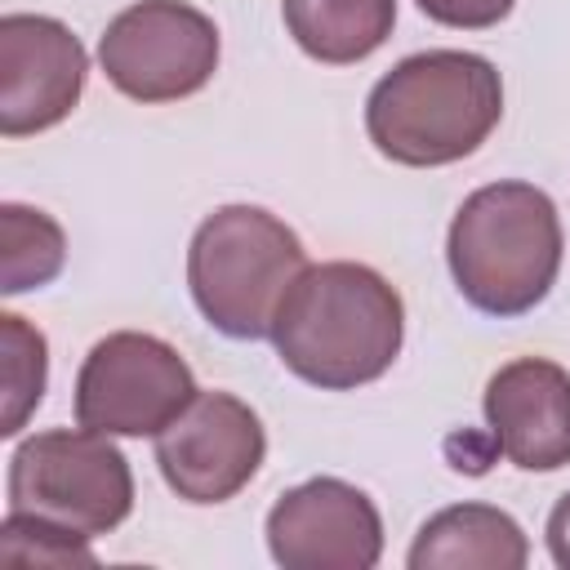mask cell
<instances>
[{
  "label": "cell",
  "mask_w": 570,
  "mask_h": 570,
  "mask_svg": "<svg viewBox=\"0 0 570 570\" xmlns=\"http://www.w3.org/2000/svg\"><path fill=\"white\" fill-rule=\"evenodd\" d=\"M267 338L294 379L321 392H356L396 365L405 303L396 285L365 263H307Z\"/></svg>",
  "instance_id": "obj_1"
},
{
  "label": "cell",
  "mask_w": 570,
  "mask_h": 570,
  "mask_svg": "<svg viewBox=\"0 0 570 570\" xmlns=\"http://www.w3.org/2000/svg\"><path fill=\"white\" fill-rule=\"evenodd\" d=\"M503 120V76L468 49H423L374 80L365 134L392 165L441 169L472 156Z\"/></svg>",
  "instance_id": "obj_2"
},
{
  "label": "cell",
  "mask_w": 570,
  "mask_h": 570,
  "mask_svg": "<svg viewBox=\"0 0 570 570\" xmlns=\"http://www.w3.org/2000/svg\"><path fill=\"white\" fill-rule=\"evenodd\" d=\"M566 236L557 200L521 178H499L463 196L445 232V263L468 307L485 316L534 312L561 272Z\"/></svg>",
  "instance_id": "obj_3"
},
{
  "label": "cell",
  "mask_w": 570,
  "mask_h": 570,
  "mask_svg": "<svg viewBox=\"0 0 570 570\" xmlns=\"http://www.w3.org/2000/svg\"><path fill=\"white\" fill-rule=\"evenodd\" d=\"M307 267L298 232L263 205H218L187 245V289L196 312L236 343H258Z\"/></svg>",
  "instance_id": "obj_4"
},
{
  "label": "cell",
  "mask_w": 570,
  "mask_h": 570,
  "mask_svg": "<svg viewBox=\"0 0 570 570\" xmlns=\"http://www.w3.org/2000/svg\"><path fill=\"white\" fill-rule=\"evenodd\" d=\"M9 512H31L89 539L111 534L134 512V472L111 436L49 428L18 441L9 459Z\"/></svg>",
  "instance_id": "obj_5"
},
{
  "label": "cell",
  "mask_w": 570,
  "mask_h": 570,
  "mask_svg": "<svg viewBox=\"0 0 570 570\" xmlns=\"http://www.w3.org/2000/svg\"><path fill=\"white\" fill-rule=\"evenodd\" d=\"M218 27L187 0H134L98 36V67L134 102H178L218 71Z\"/></svg>",
  "instance_id": "obj_6"
},
{
  "label": "cell",
  "mask_w": 570,
  "mask_h": 570,
  "mask_svg": "<svg viewBox=\"0 0 570 570\" xmlns=\"http://www.w3.org/2000/svg\"><path fill=\"white\" fill-rule=\"evenodd\" d=\"M196 392L178 347L142 330H116L80 361L76 423L102 436H160Z\"/></svg>",
  "instance_id": "obj_7"
},
{
  "label": "cell",
  "mask_w": 570,
  "mask_h": 570,
  "mask_svg": "<svg viewBox=\"0 0 570 570\" xmlns=\"http://www.w3.org/2000/svg\"><path fill=\"white\" fill-rule=\"evenodd\" d=\"M263 459V419L232 392H196L187 410L156 436V468L183 503L236 499L258 476Z\"/></svg>",
  "instance_id": "obj_8"
},
{
  "label": "cell",
  "mask_w": 570,
  "mask_h": 570,
  "mask_svg": "<svg viewBox=\"0 0 570 570\" xmlns=\"http://www.w3.org/2000/svg\"><path fill=\"white\" fill-rule=\"evenodd\" d=\"M267 552L285 570H370L383 557V517L374 499L343 476L289 485L267 508Z\"/></svg>",
  "instance_id": "obj_9"
},
{
  "label": "cell",
  "mask_w": 570,
  "mask_h": 570,
  "mask_svg": "<svg viewBox=\"0 0 570 570\" xmlns=\"http://www.w3.org/2000/svg\"><path fill=\"white\" fill-rule=\"evenodd\" d=\"M89 76L80 36L49 13L0 18V134L27 138L62 125Z\"/></svg>",
  "instance_id": "obj_10"
},
{
  "label": "cell",
  "mask_w": 570,
  "mask_h": 570,
  "mask_svg": "<svg viewBox=\"0 0 570 570\" xmlns=\"http://www.w3.org/2000/svg\"><path fill=\"white\" fill-rule=\"evenodd\" d=\"M494 450L521 472H557L570 463V370L548 356L499 365L481 396Z\"/></svg>",
  "instance_id": "obj_11"
},
{
  "label": "cell",
  "mask_w": 570,
  "mask_h": 570,
  "mask_svg": "<svg viewBox=\"0 0 570 570\" xmlns=\"http://www.w3.org/2000/svg\"><path fill=\"white\" fill-rule=\"evenodd\" d=\"M525 561V530L494 503H450L432 512L405 552L410 570H521Z\"/></svg>",
  "instance_id": "obj_12"
},
{
  "label": "cell",
  "mask_w": 570,
  "mask_h": 570,
  "mask_svg": "<svg viewBox=\"0 0 570 570\" xmlns=\"http://www.w3.org/2000/svg\"><path fill=\"white\" fill-rule=\"evenodd\" d=\"M281 22L307 58L347 67L383 49L396 27V0H281Z\"/></svg>",
  "instance_id": "obj_13"
},
{
  "label": "cell",
  "mask_w": 570,
  "mask_h": 570,
  "mask_svg": "<svg viewBox=\"0 0 570 570\" xmlns=\"http://www.w3.org/2000/svg\"><path fill=\"white\" fill-rule=\"evenodd\" d=\"M67 263V236L58 218H49L36 205L4 200L0 205V289L27 294L45 289Z\"/></svg>",
  "instance_id": "obj_14"
},
{
  "label": "cell",
  "mask_w": 570,
  "mask_h": 570,
  "mask_svg": "<svg viewBox=\"0 0 570 570\" xmlns=\"http://www.w3.org/2000/svg\"><path fill=\"white\" fill-rule=\"evenodd\" d=\"M45 387H49L45 334L18 312H0V436H18L27 428V419L45 401Z\"/></svg>",
  "instance_id": "obj_15"
},
{
  "label": "cell",
  "mask_w": 570,
  "mask_h": 570,
  "mask_svg": "<svg viewBox=\"0 0 570 570\" xmlns=\"http://www.w3.org/2000/svg\"><path fill=\"white\" fill-rule=\"evenodd\" d=\"M0 561L4 566H49V570H71V566H94L89 534L53 525L31 512H4L0 521Z\"/></svg>",
  "instance_id": "obj_16"
},
{
  "label": "cell",
  "mask_w": 570,
  "mask_h": 570,
  "mask_svg": "<svg viewBox=\"0 0 570 570\" xmlns=\"http://www.w3.org/2000/svg\"><path fill=\"white\" fill-rule=\"evenodd\" d=\"M423 18L441 22V27H454V31H485V27H499L517 0H414Z\"/></svg>",
  "instance_id": "obj_17"
},
{
  "label": "cell",
  "mask_w": 570,
  "mask_h": 570,
  "mask_svg": "<svg viewBox=\"0 0 570 570\" xmlns=\"http://www.w3.org/2000/svg\"><path fill=\"white\" fill-rule=\"evenodd\" d=\"M543 539H548V552L561 570H570V490L552 503L548 512V525H543Z\"/></svg>",
  "instance_id": "obj_18"
}]
</instances>
